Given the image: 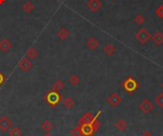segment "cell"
<instances>
[{"mask_svg": "<svg viewBox=\"0 0 163 136\" xmlns=\"http://www.w3.org/2000/svg\"><path fill=\"white\" fill-rule=\"evenodd\" d=\"M4 1H5V0H0V4H2V3H3Z\"/></svg>", "mask_w": 163, "mask_h": 136, "instance_id": "31", "label": "cell"}, {"mask_svg": "<svg viewBox=\"0 0 163 136\" xmlns=\"http://www.w3.org/2000/svg\"><path fill=\"white\" fill-rule=\"evenodd\" d=\"M94 120H95V118H94L93 114L91 113V112H87V113L84 114V115L82 116V118L79 120V126L92 124Z\"/></svg>", "mask_w": 163, "mask_h": 136, "instance_id": "9", "label": "cell"}, {"mask_svg": "<svg viewBox=\"0 0 163 136\" xmlns=\"http://www.w3.org/2000/svg\"><path fill=\"white\" fill-rule=\"evenodd\" d=\"M17 66H18L19 69H20V70H22V72H29V70L32 67H34V65H32V61L29 59V58L24 57V58H22V59L18 62Z\"/></svg>", "mask_w": 163, "mask_h": 136, "instance_id": "3", "label": "cell"}, {"mask_svg": "<svg viewBox=\"0 0 163 136\" xmlns=\"http://www.w3.org/2000/svg\"><path fill=\"white\" fill-rule=\"evenodd\" d=\"M155 104L158 105L159 108H163V92H161L158 95L155 96Z\"/></svg>", "mask_w": 163, "mask_h": 136, "instance_id": "25", "label": "cell"}, {"mask_svg": "<svg viewBox=\"0 0 163 136\" xmlns=\"http://www.w3.org/2000/svg\"><path fill=\"white\" fill-rule=\"evenodd\" d=\"M87 7L89 8L90 11L95 12L101 8V2L100 0H89L87 3Z\"/></svg>", "mask_w": 163, "mask_h": 136, "instance_id": "7", "label": "cell"}, {"mask_svg": "<svg viewBox=\"0 0 163 136\" xmlns=\"http://www.w3.org/2000/svg\"><path fill=\"white\" fill-rule=\"evenodd\" d=\"M115 46H113V45H110V44H108V45H105V46L103 47V51L106 54H108V55H112V54H114L115 53Z\"/></svg>", "mask_w": 163, "mask_h": 136, "instance_id": "19", "label": "cell"}, {"mask_svg": "<svg viewBox=\"0 0 163 136\" xmlns=\"http://www.w3.org/2000/svg\"><path fill=\"white\" fill-rule=\"evenodd\" d=\"M38 53L37 50L35 47H30L27 50V53H26V55H27V58H29L30 60L32 59H35V58H36Z\"/></svg>", "mask_w": 163, "mask_h": 136, "instance_id": "15", "label": "cell"}, {"mask_svg": "<svg viewBox=\"0 0 163 136\" xmlns=\"http://www.w3.org/2000/svg\"><path fill=\"white\" fill-rule=\"evenodd\" d=\"M63 106L66 108H69L71 109L75 106V101L73 98H71V97H66L64 100H63Z\"/></svg>", "mask_w": 163, "mask_h": 136, "instance_id": "20", "label": "cell"}, {"mask_svg": "<svg viewBox=\"0 0 163 136\" xmlns=\"http://www.w3.org/2000/svg\"><path fill=\"white\" fill-rule=\"evenodd\" d=\"M64 88H65V83L62 80H56L54 83L52 90H55V92H60V90L63 89Z\"/></svg>", "mask_w": 163, "mask_h": 136, "instance_id": "16", "label": "cell"}, {"mask_svg": "<svg viewBox=\"0 0 163 136\" xmlns=\"http://www.w3.org/2000/svg\"><path fill=\"white\" fill-rule=\"evenodd\" d=\"M41 128H42V131H45V132H50L52 129H53V124L51 123V121L45 120L41 124Z\"/></svg>", "mask_w": 163, "mask_h": 136, "instance_id": "17", "label": "cell"}, {"mask_svg": "<svg viewBox=\"0 0 163 136\" xmlns=\"http://www.w3.org/2000/svg\"><path fill=\"white\" fill-rule=\"evenodd\" d=\"M4 81H5V77H4L2 73H0V86L4 83Z\"/></svg>", "mask_w": 163, "mask_h": 136, "instance_id": "28", "label": "cell"}, {"mask_svg": "<svg viewBox=\"0 0 163 136\" xmlns=\"http://www.w3.org/2000/svg\"><path fill=\"white\" fill-rule=\"evenodd\" d=\"M43 136H53V135H52L50 132H45V133L43 134Z\"/></svg>", "mask_w": 163, "mask_h": 136, "instance_id": "30", "label": "cell"}, {"mask_svg": "<svg viewBox=\"0 0 163 136\" xmlns=\"http://www.w3.org/2000/svg\"><path fill=\"white\" fill-rule=\"evenodd\" d=\"M136 38L140 43H146L150 38V34L145 29H141L136 34Z\"/></svg>", "mask_w": 163, "mask_h": 136, "instance_id": "5", "label": "cell"}, {"mask_svg": "<svg viewBox=\"0 0 163 136\" xmlns=\"http://www.w3.org/2000/svg\"><path fill=\"white\" fill-rule=\"evenodd\" d=\"M135 22H136V24H142L143 22H144V17H143V15H138V16H136L135 17Z\"/></svg>", "mask_w": 163, "mask_h": 136, "instance_id": "26", "label": "cell"}, {"mask_svg": "<svg viewBox=\"0 0 163 136\" xmlns=\"http://www.w3.org/2000/svg\"><path fill=\"white\" fill-rule=\"evenodd\" d=\"M108 102H109V104L115 108L117 107L119 104H120V102H121V97L117 94V93H112L110 96H109V98H108Z\"/></svg>", "mask_w": 163, "mask_h": 136, "instance_id": "6", "label": "cell"}, {"mask_svg": "<svg viewBox=\"0 0 163 136\" xmlns=\"http://www.w3.org/2000/svg\"><path fill=\"white\" fill-rule=\"evenodd\" d=\"M69 82L72 86H77V85H79V83H80V77L77 74H72L69 77Z\"/></svg>", "mask_w": 163, "mask_h": 136, "instance_id": "18", "label": "cell"}, {"mask_svg": "<svg viewBox=\"0 0 163 136\" xmlns=\"http://www.w3.org/2000/svg\"><path fill=\"white\" fill-rule=\"evenodd\" d=\"M152 39H153V41H154L155 44L160 45V44L163 43V34H161V32H156V34H154V36H153Z\"/></svg>", "mask_w": 163, "mask_h": 136, "instance_id": "21", "label": "cell"}, {"mask_svg": "<svg viewBox=\"0 0 163 136\" xmlns=\"http://www.w3.org/2000/svg\"><path fill=\"white\" fill-rule=\"evenodd\" d=\"M61 96L58 92H55V90H52V92H48L46 95H45V101L48 102V104H50L51 106H56L58 103L60 102Z\"/></svg>", "mask_w": 163, "mask_h": 136, "instance_id": "1", "label": "cell"}, {"mask_svg": "<svg viewBox=\"0 0 163 136\" xmlns=\"http://www.w3.org/2000/svg\"><path fill=\"white\" fill-rule=\"evenodd\" d=\"M156 15H158V16H163V6H161V7L158 8V10L156 11Z\"/></svg>", "mask_w": 163, "mask_h": 136, "instance_id": "27", "label": "cell"}, {"mask_svg": "<svg viewBox=\"0 0 163 136\" xmlns=\"http://www.w3.org/2000/svg\"><path fill=\"white\" fill-rule=\"evenodd\" d=\"M70 134L72 136H81L82 135V132H81V128L79 126H77L74 128H72L71 129V131H70Z\"/></svg>", "mask_w": 163, "mask_h": 136, "instance_id": "24", "label": "cell"}, {"mask_svg": "<svg viewBox=\"0 0 163 136\" xmlns=\"http://www.w3.org/2000/svg\"><path fill=\"white\" fill-rule=\"evenodd\" d=\"M69 36H70V31L66 28H61L57 31V37L60 40H66Z\"/></svg>", "mask_w": 163, "mask_h": 136, "instance_id": "13", "label": "cell"}, {"mask_svg": "<svg viewBox=\"0 0 163 136\" xmlns=\"http://www.w3.org/2000/svg\"><path fill=\"white\" fill-rule=\"evenodd\" d=\"M115 128L117 129L118 131H124L125 129L128 128V123L125 119L119 118L115 122Z\"/></svg>", "mask_w": 163, "mask_h": 136, "instance_id": "8", "label": "cell"}, {"mask_svg": "<svg viewBox=\"0 0 163 136\" xmlns=\"http://www.w3.org/2000/svg\"><path fill=\"white\" fill-rule=\"evenodd\" d=\"M87 47L91 50H95L97 49V47H98V41H97L95 38L94 37H91L89 38V39L87 40Z\"/></svg>", "mask_w": 163, "mask_h": 136, "instance_id": "14", "label": "cell"}, {"mask_svg": "<svg viewBox=\"0 0 163 136\" xmlns=\"http://www.w3.org/2000/svg\"><path fill=\"white\" fill-rule=\"evenodd\" d=\"M154 104L149 99H144L139 104V109L145 114H149L153 112L154 109Z\"/></svg>", "mask_w": 163, "mask_h": 136, "instance_id": "2", "label": "cell"}, {"mask_svg": "<svg viewBox=\"0 0 163 136\" xmlns=\"http://www.w3.org/2000/svg\"><path fill=\"white\" fill-rule=\"evenodd\" d=\"M80 128H81V132H82V135H85V136H90L92 135L95 131H94V128L92 126V124H89V125H82V126H79Z\"/></svg>", "mask_w": 163, "mask_h": 136, "instance_id": "11", "label": "cell"}, {"mask_svg": "<svg viewBox=\"0 0 163 136\" xmlns=\"http://www.w3.org/2000/svg\"><path fill=\"white\" fill-rule=\"evenodd\" d=\"M125 86V89L127 90H129V92H133V90H135L136 89V87H138V84H136L135 80L133 79V78H128L124 84Z\"/></svg>", "mask_w": 163, "mask_h": 136, "instance_id": "12", "label": "cell"}, {"mask_svg": "<svg viewBox=\"0 0 163 136\" xmlns=\"http://www.w3.org/2000/svg\"><path fill=\"white\" fill-rule=\"evenodd\" d=\"M12 122L7 116H3V117L0 118V131H1L3 132L8 131L12 128Z\"/></svg>", "mask_w": 163, "mask_h": 136, "instance_id": "4", "label": "cell"}, {"mask_svg": "<svg viewBox=\"0 0 163 136\" xmlns=\"http://www.w3.org/2000/svg\"><path fill=\"white\" fill-rule=\"evenodd\" d=\"M162 88H163V84H162Z\"/></svg>", "mask_w": 163, "mask_h": 136, "instance_id": "32", "label": "cell"}, {"mask_svg": "<svg viewBox=\"0 0 163 136\" xmlns=\"http://www.w3.org/2000/svg\"><path fill=\"white\" fill-rule=\"evenodd\" d=\"M140 136H153V134L150 132V131H145Z\"/></svg>", "mask_w": 163, "mask_h": 136, "instance_id": "29", "label": "cell"}, {"mask_svg": "<svg viewBox=\"0 0 163 136\" xmlns=\"http://www.w3.org/2000/svg\"><path fill=\"white\" fill-rule=\"evenodd\" d=\"M10 136H21L22 135V131H21V129L17 128V127H15V128H10Z\"/></svg>", "mask_w": 163, "mask_h": 136, "instance_id": "23", "label": "cell"}, {"mask_svg": "<svg viewBox=\"0 0 163 136\" xmlns=\"http://www.w3.org/2000/svg\"><path fill=\"white\" fill-rule=\"evenodd\" d=\"M22 10L26 12V14H30V12L32 11V10H34V4L29 1L25 2L22 6Z\"/></svg>", "mask_w": 163, "mask_h": 136, "instance_id": "22", "label": "cell"}, {"mask_svg": "<svg viewBox=\"0 0 163 136\" xmlns=\"http://www.w3.org/2000/svg\"><path fill=\"white\" fill-rule=\"evenodd\" d=\"M12 48V43L8 38H3L0 41V50H2L3 53H8Z\"/></svg>", "mask_w": 163, "mask_h": 136, "instance_id": "10", "label": "cell"}]
</instances>
